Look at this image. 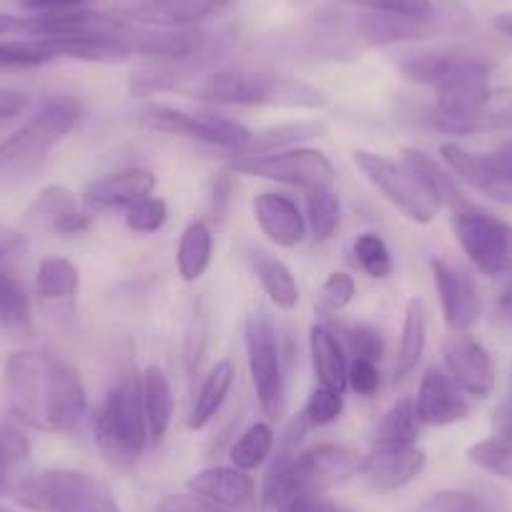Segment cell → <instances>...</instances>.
<instances>
[{
	"label": "cell",
	"mask_w": 512,
	"mask_h": 512,
	"mask_svg": "<svg viewBox=\"0 0 512 512\" xmlns=\"http://www.w3.org/2000/svg\"><path fill=\"white\" fill-rule=\"evenodd\" d=\"M196 101L219 106H277L317 111L327 106V96L317 86L294 76L262 73L251 68H221L189 88Z\"/></svg>",
	"instance_id": "6da1fadb"
},
{
	"label": "cell",
	"mask_w": 512,
	"mask_h": 512,
	"mask_svg": "<svg viewBox=\"0 0 512 512\" xmlns=\"http://www.w3.org/2000/svg\"><path fill=\"white\" fill-rule=\"evenodd\" d=\"M93 437L116 470H131L144 452L149 430H146L144 405H141V374H121L101 405L93 412Z\"/></svg>",
	"instance_id": "7a4b0ae2"
},
{
	"label": "cell",
	"mask_w": 512,
	"mask_h": 512,
	"mask_svg": "<svg viewBox=\"0 0 512 512\" xmlns=\"http://www.w3.org/2000/svg\"><path fill=\"white\" fill-rule=\"evenodd\" d=\"M83 103L76 96H51L41 103L36 116L0 144V179L31 176L41 169L48 151L76 128Z\"/></svg>",
	"instance_id": "3957f363"
},
{
	"label": "cell",
	"mask_w": 512,
	"mask_h": 512,
	"mask_svg": "<svg viewBox=\"0 0 512 512\" xmlns=\"http://www.w3.org/2000/svg\"><path fill=\"white\" fill-rule=\"evenodd\" d=\"M490 73L492 66L487 58L460 48L450 68L432 86L437 93V111L430 113V121L452 134L477 131L492 96Z\"/></svg>",
	"instance_id": "277c9868"
},
{
	"label": "cell",
	"mask_w": 512,
	"mask_h": 512,
	"mask_svg": "<svg viewBox=\"0 0 512 512\" xmlns=\"http://www.w3.org/2000/svg\"><path fill=\"white\" fill-rule=\"evenodd\" d=\"M13 500L33 512H123L103 482L78 470L28 475L16 487Z\"/></svg>",
	"instance_id": "5b68a950"
},
{
	"label": "cell",
	"mask_w": 512,
	"mask_h": 512,
	"mask_svg": "<svg viewBox=\"0 0 512 512\" xmlns=\"http://www.w3.org/2000/svg\"><path fill=\"white\" fill-rule=\"evenodd\" d=\"M475 31V16L457 0L435 3V11L422 18L367 16L354 18V33L369 46H395V43L427 41V38H460Z\"/></svg>",
	"instance_id": "8992f818"
},
{
	"label": "cell",
	"mask_w": 512,
	"mask_h": 512,
	"mask_svg": "<svg viewBox=\"0 0 512 512\" xmlns=\"http://www.w3.org/2000/svg\"><path fill=\"white\" fill-rule=\"evenodd\" d=\"M354 164L364 179L415 224H430L440 214V201L427 191L420 176L405 164L374 151H354Z\"/></svg>",
	"instance_id": "52a82bcc"
},
{
	"label": "cell",
	"mask_w": 512,
	"mask_h": 512,
	"mask_svg": "<svg viewBox=\"0 0 512 512\" xmlns=\"http://www.w3.org/2000/svg\"><path fill=\"white\" fill-rule=\"evenodd\" d=\"M139 121L146 128H154L161 134L184 136V139L199 141V144L214 146V149L231 151L234 156L246 154L254 131L234 118L219 116V113H186L164 103H151L139 113Z\"/></svg>",
	"instance_id": "ba28073f"
},
{
	"label": "cell",
	"mask_w": 512,
	"mask_h": 512,
	"mask_svg": "<svg viewBox=\"0 0 512 512\" xmlns=\"http://www.w3.org/2000/svg\"><path fill=\"white\" fill-rule=\"evenodd\" d=\"M244 344L256 400L264 415L274 420L284 412V372L277 324L272 314L262 309L249 314L244 327Z\"/></svg>",
	"instance_id": "9c48e42d"
},
{
	"label": "cell",
	"mask_w": 512,
	"mask_h": 512,
	"mask_svg": "<svg viewBox=\"0 0 512 512\" xmlns=\"http://www.w3.org/2000/svg\"><path fill=\"white\" fill-rule=\"evenodd\" d=\"M229 171L254 179L277 181L284 186H299V189L317 191L329 189L337 176L334 164L317 149H287L274 154H241L229 161Z\"/></svg>",
	"instance_id": "30bf717a"
},
{
	"label": "cell",
	"mask_w": 512,
	"mask_h": 512,
	"mask_svg": "<svg viewBox=\"0 0 512 512\" xmlns=\"http://www.w3.org/2000/svg\"><path fill=\"white\" fill-rule=\"evenodd\" d=\"M455 234L472 267L485 277L512 274V226L480 209H462L455 214Z\"/></svg>",
	"instance_id": "8fae6325"
},
{
	"label": "cell",
	"mask_w": 512,
	"mask_h": 512,
	"mask_svg": "<svg viewBox=\"0 0 512 512\" xmlns=\"http://www.w3.org/2000/svg\"><path fill=\"white\" fill-rule=\"evenodd\" d=\"M440 156L452 174L460 176L482 196L512 206V141L502 144L495 154H475L450 141L442 144Z\"/></svg>",
	"instance_id": "7c38bea8"
},
{
	"label": "cell",
	"mask_w": 512,
	"mask_h": 512,
	"mask_svg": "<svg viewBox=\"0 0 512 512\" xmlns=\"http://www.w3.org/2000/svg\"><path fill=\"white\" fill-rule=\"evenodd\" d=\"M51 364L53 354L41 349H18L6 362L8 410L38 430H43V402H46Z\"/></svg>",
	"instance_id": "4fadbf2b"
},
{
	"label": "cell",
	"mask_w": 512,
	"mask_h": 512,
	"mask_svg": "<svg viewBox=\"0 0 512 512\" xmlns=\"http://www.w3.org/2000/svg\"><path fill=\"white\" fill-rule=\"evenodd\" d=\"M88 415V395L81 377L71 364L53 357L48 377L46 402H43V430L71 435Z\"/></svg>",
	"instance_id": "5bb4252c"
},
{
	"label": "cell",
	"mask_w": 512,
	"mask_h": 512,
	"mask_svg": "<svg viewBox=\"0 0 512 512\" xmlns=\"http://www.w3.org/2000/svg\"><path fill=\"white\" fill-rule=\"evenodd\" d=\"M430 267L447 327L455 334L467 332L480 317V292H477L475 279L460 264L437 259V256L430 262Z\"/></svg>",
	"instance_id": "9a60e30c"
},
{
	"label": "cell",
	"mask_w": 512,
	"mask_h": 512,
	"mask_svg": "<svg viewBox=\"0 0 512 512\" xmlns=\"http://www.w3.org/2000/svg\"><path fill=\"white\" fill-rule=\"evenodd\" d=\"M442 357H445L447 374H450L452 382L465 395L487 397L495 390L497 374L490 352L482 347V342H477L467 332H460L447 339L445 349H442Z\"/></svg>",
	"instance_id": "2e32d148"
},
{
	"label": "cell",
	"mask_w": 512,
	"mask_h": 512,
	"mask_svg": "<svg viewBox=\"0 0 512 512\" xmlns=\"http://www.w3.org/2000/svg\"><path fill=\"white\" fill-rule=\"evenodd\" d=\"M427 457L415 445H377L359 465V475L372 490L395 492L422 475Z\"/></svg>",
	"instance_id": "e0dca14e"
},
{
	"label": "cell",
	"mask_w": 512,
	"mask_h": 512,
	"mask_svg": "<svg viewBox=\"0 0 512 512\" xmlns=\"http://www.w3.org/2000/svg\"><path fill=\"white\" fill-rule=\"evenodd\" d=\"M231 0H123L128 21L159 28H191L229 8Z\"/></svg>",
	"instance_id": "ac0fdd59"
},
{
	"label": "cell",
	"mask_w": 512,
	"mask_h": 512,
	"mask_svg": "<svg viewBox=\"0 0 512 512\" xmlns=\"http://www.w3.org/2000/svg\"><path fill=\"white\" fill-rule=\"evenodd\" d=\"M417 420L430 427H447L457 425L470 415V402L465 392L452 382L450 374L442 369L430 367L425 369L420 379V390L415 397Z\"/></svg>",
	"instance_id": "d6986e66"
},
{
	"label": "cell",
	"mask_w": 512,
	"mask_h": 512,
	"mask_svg": "<svg viewBox=\"0 0 512 512\" xmlns=\"http://www.w3.org/2000/svg\"><path fill=\"white\" fill-rule=\"evenodd\" d=\"M359 455L344 445H319L297 457V470L304 487L312 495H322L329 487L344 485L359 475Z\"/></svg>",
	"instance_id": "ffe728a7"
},
{
	"label": "cell",
	"mask_w": 512,
	"mask_h": 512,
	"mask_svg": "<svg viewBox=\"0 0 512 512\" xmlns=\"http://www.w3.org/2000/svg\"><path fill=\"white\" fill-rule=\"evenodd\" d=\"M156 176L146 169H123L98 176L83 189V204L91 209H128L154 194Z\"/></svg>",
	"instance_id": "44dd1931"
},
{
	"label": "cell",
	"mask_w": 512,
	"mask_h": 512,
	"mask_svg": "<svg viewBox=\"0 0 512 512\" xmlns=\"http://www.w3.org/2000/svg\"><path fill=\"white\" fill-rule=\"evenodd\" d=\"M251 209H254V219L259 229L277 246L292 249V246H299L307 239V216L299 211V206L289 196L267 191V194L256 196Z\"/></svg>",
	"instance_id": "7402d4cb"
},
{
	"label": "cell",
	"mask_w": 512,
	"mask_h": 512,
	"mask_svg": "<svg viewBox=\"0 0 512 512\" xmlns=\"http://www.w3.org/2000/svg\"><path fill=\"white\" fill-rule=\"evenodd\" d=\"M189 492L196 497L214 502L224 510H241L254 500L256 485L249 472L239 467H209V470L196 472L189 480Z\"/></svg>",
	"instance_id": "603a6c76"
},
{
	"label": "cell",
	"mask_w": 512,
	"mask_h": 512,
	"mask_svg": "<svg viewBox=\"0 0 512 512\" xmlns=\"http://www.w3.org/2000/svg\"><path fill=\"white\" fill-rule=\"evenodd\" d=\"M309 354H312V367L319 384L327 387V390L344 395V390H347L349 364L337 334L332 329L322 327V324H314L309 329Z\"/></svg>",
	"instance_id": "cb8c5ba5"
},
{
	"label": "cell",
	"mask_w": 512,
	"mask_h": 512,
	"mask_svg": "<svg viewBox=\"0 0 512 512\" xmlns=\"http://www.w3.org/2000/svg\"><path fill=\"white\" fill-rule=\"evenodd\" d=\"M141 405H144L146 430L154 442H161L171 427L174 417V395L171 382L161 367H146L141 372Z\"/></svg>",
	"instance_id": "d4e9b609"
},
{
	"label": "cell",
	"mask_w": 512,
	"mask_h": 512,
	"mask_svg": "<svg viewBox=\"0 0 512 512\" xmlns=\"http://www.w3.org/2000/svg\"><path fill=\"white\" fill-rule=\"evenodd\" d=\"M312 492H307L302 477L297 470V457L292 452H282L277 460L269 467L267 477H264L262 485V505L272 512H284L299 502L302 497H309Z\"/></svg>",
	"instance_id": "484cf974"
},
{
	"label": "cell",
	"mask_w": 512,
	"mask_h": 512,
	"mask_svg": "<svg viewBox=\"0 0 512 512\" xmlns=\"http://www.w3.org/2000/svg\"><path fill=\"white\" fill-rule=\"evenodd\" d=\"M402 156H405V164L420 176V181L427 186V191L440 201V206L452 209V214H457V211L462 209H470V201H467V196L462 194V189L457 186V179L452 171L442 169L432 156H427L425 151L420 149H405Z\"/></svg>",
	"instance_id": "4316f807"
},
{
	"label": "cell",
	"mask_w": 512,
	"mask_h": 512,
	"mask_svg": "<svg viewBox=\"0 0 512 512\" xmlns=\"http://www.w3.org/2000/svg\"><path fill=\"white\" fill-rule=\"evenodd\" d=\"M427 344V304L422 297H412L405 307V322H402L400 349H397L395 382L410 377L420 364Z\"/></svg>",
	"instance_id": "83f0119b"
},
{
	"label": "cell",
	"mask_w": 512,
	"mask_h": 512,
	"mask_svg": "<svg viewBox=\"0 0 512 512\" xmlns=\"http://www.w3.org/2000/svg\"><path fill=\"white\" fill-rule=\"evenodd\" d=\"M231 387H234V364L229 359L216 362V367L201 382V390L196 395L194 407L189 415V430H204L219 410L224 407L226 397H229Z\"/></svg>",
	"instance_id": "f1b7e54d"
},
{
	"label": "cell",
	"mask_w": 512,
	"mask_h": 512,
	"mask_svg": "<svg viewBox=\"0 0 512 512\" xmlns=\"http://www.w3.org/2000/svg\"><path fill=\"white\" fill-rule=\"evenodd\" d=\"M214 254V234L204 219L191 221L176 246V269L184 282H196L206 274Z\"/></svg>",
	"instance_id": "f546056e"
},
{
	"label": "cell",
	"mask_w": 512,
	"mask_h": 512,
	"mask_svg": "<svg viewBox=\"0 0 512 512\" xmlns=\"http://www.w3.org/2000/svg\"><path fill=\"white\" fill-rule=\"evenodd\" d=\"M0 327L16 342L33 337L31 299L13 274L0 272Z\"/></svg>",
	"instance_id": "4dcf8cb0"
},
{
	"label": "cell",
	"mask_w": 512,
	"mask_h": 512,
	"mask_svg": "<svg viewBox=\"0 0 512 512\" xmlns=\"http://www.w3.org/2000/svg\"><path fill=\"white\" fill-rule=\"evenodd\" d=\"M31 462V442L18 427L0 425V497H13L26 480Z\"/></svg>",
	"instance_id": "1f68e13d"
},
{
	"label": "cell",
	"mask_w": 512,
	"mask_h": 512,
	"mask_svg": "<svg viewBox=\"0 0 512 512\" xmlns=\"http://www.w3.org/2000/svg\"><path fill=\"white\" fill-rule=\"evenodd\" d=\"M254 272L259 284H262L264 294L272 299V304H277L284 312H292L299 304V284L297 277L292 274V269L277 259V256L267 254V251H259L254 254Z\"/></svg>",
	"instance_id": "d6a6232c"
},
{
	"label": "cell",
	"mask_w": 512,
	"mask_h": 512,
	"mask_svg": "<svg viewBox=\"0 0 512 512\" xmlns=\"http://www.w3.org/2000/svg\"><path fill=\"white\" fill-rule=\"evenodd\" d=\"M327 131L322 121H287L277 123V126L262 128V131H254L251 136V144L246 149V154H274V151H287L297 149L304 141L319 139V136Z\"/></svg>",
	"instance_id": "836d02e7"
},
{
	"label": "cell",
	"mask_w": 512,
	"mask_h": 512,
	"mask_svg": "<svg viewBox=\"0 0 512 512\" xmlns=\"http://www.w3.org/2000/svg\"><path fill=\"white\" fill-rule=\"evenodd\" d=\"M81 289V274L66 256H46L38 264L36 292L43 299H71Z\"/></svg>",
	"instance_id": "e575fe53"
},
{
	"label": "cell",
	"mask_w": 512,
	"mask_h": 512,
	"mask_svg": "<svg viewBox=\"0 0 512 512\" xmlns=\"http://www.w3.org/2000/svg\"><path fill=\"white\" fill-rule=\"evenodd\" d=\"M420 425L422 422L417 420L415 400L405 397L384 412L377 430H374V442L377 445H417Z\"/></svg>",
	"instance_id": "d590c367"
},
{
	"label": "cell",
	"mask_w": 512,
	"mask_h": 512,
	"mask_svg": "<svg viewBox=\"0 0 512 512\" xmlns=\"http://www.w3.org/2000/svg\"><path fill=\"white\" fill-rule=\"evenodd\" d=\"M462 46H440V48H427V51L417 53H405V56L397 61V68L405 73L410 81L422 83V86H435L440 81L442 73L450 68V63L455 61L457 53Z\"/></svg>",
	"instance_id": "8d00e7d4"
},
{
	"label": "cell",
	"mask_w": 512,
	"mask_h": 512,
	"mask_svg": "<svg viewBox=\"0 0 512 512\" xmlns=\"http://www.w3.org/2000/svg\"><path fill=\"white\" fill-rule=\"evenodd\" d=\"M274 450V430L267 422H254L239 440L231 445V465L239 470L251 472L256 467H262L264 460L272 455Z\"/></svg>",
	"instance_id": "74e56055"
},
{
	"label": "cell",
	"mask_w": 512,
	"mask_h": 512,
	"mask_svg": "<svg viewBox=\"0 0 512 512\" xmlns=\"http://www.w3.org/2000/svg\"><path fill=\"white\" fill-rule=\"evenodd\" d=\"M417 512H502L500 500L482 490H442L427 497Z\"/></svg>",
	"instance_id": "f35d334b"
},
{
	"label": "cell",
	"mask_w": 512,
	"mask_h": 512,
	"mask_svg": "<svg viewBox=\"0 0 512 512\" xmlns=\"http://www.w3.org/2000/svg\"><path fill=\"white\" fill-rule=\"evenodd\" d=\"M342 221V204L332 189L309 191L307 196V226L317 241L332 239Z\"/></svg>",
	"instance_id": "ab89813d"
},
{
	"label": "cell",
	"mask_w": 512,
	"mask_h": 512,
	"mask_svg": "<svg viewBox=\"0 0 512 512\" xmlns=\"http://www.w3.org/2000/svg\"><path fill=\"white\" fill-rule=\"evenodd\" d=\"M76 211L78 201L66 186H46V189L36 196L31 209H28V219H31L33 224H46L48 229H53L58 221L76 214Z\"/></svg>",
	"instance_id": "60d3db41"
},
{
	"label": "cell",
	"mask_w": 512,
	"mask_h": 512,
	"mask_svg": "<svg viewBox=\"0 0 512 512\" xmlns=\"http://www.w3.org/2000/svg\"><path fill=\"white\" fill-rule=\"evenodd\" d=\"M472 465H477L480 470L490 472V475L505 477L512 480V437L497 435L490 440L475 442V445L467 450Z\"/></svg>",
	"instance_id": "b9f144b4"
},
{
	"label": "cell",
	"mask_w": 512,
	"mask_h": 512,
	"mask_svg": "<svg viewBox=\"0 0 512 512\" xmlns=\"http://www.w3.org/2000/svg\"><path fill=\"white\" fill-rule=\"evenodd\" d=\"M354 256H357L362 272L372 279H387L395 272L390 249H387L382 236L377 234H369V231L359 234L357 241H354Z\"/></svg>",
	"instance_id": "7bdbcfd3"
},
{
	"label": "cell",
	"mask_w": 512,
	"mask_h": 512,
	"mask_svg": "<svg viewBox=\"0 0 512 512\" xmlns=\"http://www.w3.org/2000/svg\"><path fill=\"white\" fill-rule=\"evenodd\" d=\"M206 347H209V319H206L204 307L196 304L184 332V364L189 377L199 374L206 357Z\"/></svg>",
	"instance_id": "ee69618b"
},
{
	"label": "cell",
	"mask_w": 512,
	"mask_h": 512,
	"mask_svg": "<svg viewBox=\"0 0 512 512\" xmlns=\"http://www.w3.org/2000/svg\"><path fill=\"white\" fill-rule=\"evenodd\" d=\"M166 221H169V206L159 196H146L126 211V226L136 234H156L164 229Z\"/></svg>",
	"instance_id": "f6af8a7d"
},
{
	"label": "cell",
	"mask_w": 512,
	"mask_h": 512,
	"mask_svg": "<svg viewBox=\"0 0 512 512\" xmlns=\"http://www.w3.org/2000/svg\"><path fill=\"white\" fill-rule=\"evenodd\" d=\"M53 61L36 38L23 41H0V68H33Z\"/></svg>",
	"instance_id": "bcb514c9"
},
{
	"label": "cell",
	"mask_w": 512,
	"mask_h": 512,
	"mask_svg": "<svg viewBox=\"0 0 512 512\" xmlns=\"http://www.w3.org/2000/svg\"><path fill=\"white\" fill-rule=\"evenodd\" d=\"M357 294V284H354V277L347 272H332L327 279H324L322 289H319V312L322 314H337L342 312L344 307H349Z\"/></svg>",
	"instance_id": "7dc6e473"
},
{
	"label": "cell",
	"mask_w": 512,
	"mask_h": 512,
	"mask_svg": "<svg viewBox=\"0 0 512 512\" xmlns=\"http://www.w3.org/2000/svg\"><path fill=\"white\" fill-rule=\"evenodd\" d=\"M349 6L364 8L367 13L397 18H422L435 11V0H342Z\"/></svg>",
	"instance_id": "c3c4849f"
},
{
	"label": "cell",
	"mask_w": 512,
	"mask_h": 512,
	"mask_svg": "<svg viewBox=\"0 0 512 512\" xmlns=\"http://www.w3.org/2000/svg\"><path fill=\"white\" fill-rule=\"evenodd\" d=\"M344 410V397L339 392L327 390V387H319L309 395L307 405H304V422L309 427H324V425H332L334 420H339Z\"/></svg>",
	"instance_id": "681fc988"
},
{
	"label": "cell",
	"mask_w": 512,
	"mask_h": 512,
	"mask_svg": "<svg viewBox=\"0 0 512 512\" xmlns=\"http://www.w3.org/2000/svg\"><path fill=\"white\" fill-rule=\"evenodd\" d=\"M347 339H349V347H352L354 357L357 359H369V362L377 364L379 359L384 357V339L374 327L359 324V327L349 329Z\"/></svg>",
	"instance_id": "f907efd6"
},
{
	"label": "cell",
	"mask_w": 512,
	"mask_h": 512,
	"mask_svg": "<svg viewBox=\"0 0 512 512\" xmlns=\"http://www.w3.org/2000/svg\"><path fill=\"white\" fill-rule=\"evenodd\" d=\"M477 128H512V88H492Z\"/></svg>",
	"instance_id": "816d5d0a"
},
{
	"label": "cell",
	"mask_w": 512,
	"mask_h": 512,
	"mask_svg": "<svg viewBox=\"0 0 512 512\" xmlns=\"http://www.w3.org/2000/svg\"><path fill=\"white\" fill-rule=\"evenodd\" d=\"M379 384H382V377H379L377 364L354 357V362L349 364L347 387H352V392H357L359 397H372L379 392Z\"/></svg>",
	"instance_id": "f5cc1de1"
},
{
	"label": "cell",
	"mask_w": 512,
	"mask_h": 512,
	"mask_svg": "<svg viewBox=\"0 0 512 512\" xmlns=\"http://www.w3.org/2000/svg\"><path fill=\"white\" fill-rule=\"evenodd\" d=\"M154 512H236V510H224V507L214 505V502L204 500V497L196 495H169L156 505Z\"/></svg>",
	"instance_id": "db71d44e"
},
{
	"label": "cell",
	"mask_w": 512,
	"mask_h": 512,
	"mask_svg": "<svg viewBox=\"0 0 512 512\" xmlns=\"http://www.w3.org/2000/svg\"><path fill=\"white\" fill-rule=\"evenodd\" d=\"M28 251V241L21 231L11 229V226L0 224V264L21 259Z\"/></svg>",
	"instance_id": "11a10c76"
},
{
	"label": "cell",
	"mask_w": 512,
	"mask_h": 512,
	"mask_svg": "<svg viewBox=\"0 0 512 512\" xmlns=\"http://www.w3.org/2000/svg\"><path fill=\"white\" fill-rule=\"evenodd\" d=\"M86 3L88 0H18V6L26 8V11H31V13H36V16L76 11V8H83Z\"/></svg>",
	"instance_id": "9f6ffc18"
},
{
	"label": "cell",
	"mask_w": 512,
	"mask_h": 512,
	"mask_svg": "<svg viewBox=\"0 0 512 512\" xmlns=\"http://www.w3.org/2000/svg\"><path fill=\"white\" fill-rule=\"evenodd\" d=\"M28 108V96L21 91H8V88H0V126L13 118L21 116Z\"/></svg>",
	"instance_id": "6f0895ef"
},
{
	"label": "cell",
	"mask_w": 512,
	"mask_h": 512,
	"mask_svg": "<svg viewBox=\"0 0 512 512\" xmlns=\"http://www.w3.org/2000/svg\"><path fill=\"white\" fill-rule=\"evenodd\" d=\"M229 194H231V176L221 174L214 184V194H211V219L216 221L224 219L226 204H229Z\"/></svg>",
	"instance_id": "680465c9"
},
{
	"label": "cell",
	"mask_w": 512,
	"mask_h": 512,
	"mask_svg": "<svg viewBox=\"0 0 512 512\" xmlns=\"http://www.w3.org/2000/svg\"><path fill=\"white\" fill-rule=\"evenodd\" d=\"M88 229H91V214H83V211H76V214L66 216V219H61L56 226H53V231L63 236H76Z\"/></svg>",
	"instance_id": "91938a15"
},
{
	"label": "cell",
	"mask_w": 512,
	"mask_h": 512,
	"mask_svg": "<svg viewBox=\"0 0 512 512\" xmlns=\"http://www.w3.org/2000/svg\"><path fill=\"white\" fill-rule=\"evenodd\" d=\"M497 317L505 327L512 329V274L510 277H502L500 294H497Z\"/></svg>",
	"instance_id": "94428289"
},
{
	"label": "cell",
	"mask_w": 512,
	"mask_h": 512,
	"mask_svg": "<svg viewBox=\"0 0 512 512\" xmlns=\"http://www.w3.org/2000/svg\"><path fill=\"white\" fill-rule=\"evenodd\" d=\"M284 512H344V510L334 507L332 502L324 500L322 495H309V497H302L299 502H294V505Z\"/></svg>",
	"instance_id": "6125c7cd"
},
{
	"label": "cell",
	"mask_w": 512,
	"mask_h": 512,
	"mask_svg": "<svg viewBox=\"0 0 512 512\" xmlns=\"http://www.w3.org/2000/svg\"><path fill=\"white\" fill-rule=\"evenodd\" d=\"M495 430L497 435L512 437V395L502 400L495 410Z\"/></svg>",
	"instance_id": "be15d7a7"
},
{
	"label": "cell",
	"mask_w": 512,
	"mask_h": 512,
	"mask_svg": "<svg viewBox=\"0 0 512 512\" xmlns=\"http://www.w3.org/2000/svg\"><path fill=\"white\" fill-rule=\"evenodd\" d=\"M26 28H28V18L6 16V13H0V38L26 36Z\"/></svg>",
	"instance_id": "e7e4bbea"
},
{
	"label": "cell",
	"mask_w": 512,
	"mask_h": 512,
	"mask_svg": "<svg viewBox=\"0 0 512 512\" xmlns=\"http://www.w3.org/2000/svg\"><path fill=\"white\" fill-rule=\"evenodd\" d=\"M492 26H495L502 36L512 38V13H500V16L492 21Z\"/></svg>",
	"instance_id": "03108f58"
},
{
	"label": "cell",
	"mask_w": 512,
	"mask_h": 512,
	"mask_svg": "<svg viewBox=\"0 0 512 512\" xmlns=\"http://www.w3.org/2000/svg\"><path fill=\"white\" fill-rule=\"evenodd\" d=\"M0 512H13V510H8V507H3V505H0Z\"/></svg>",
	"instance_id": "003e7915"
}]
</instances>
